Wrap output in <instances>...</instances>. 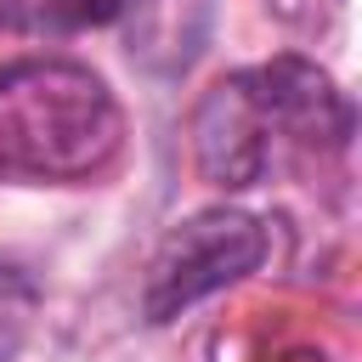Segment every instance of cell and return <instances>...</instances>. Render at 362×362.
<instances>
[{
	"instance_id": "7a4b0ae2",
	"label": "cell",
	"mask_w": 362,
	"mask_h": 362,
	"mask_svg": "<svg viewBox=\"0 0 362 362\" xmlns=\"http://www.w3.org/2000/svg\"><path fill=\"white\" fill-rule=\"evenodd\" d=\"M119 102L85 62L28 57L0 68V175L85 181L119 153Z\"/></svg>"
},
{
	"instance_id": "277c9868",
	"label": "cell",
	"mask_w": 362,
	"mask_h": 362,
	"mask_svg": "<svg viewBox=\"0 0 362 362\" xmlns=\"http://www.w3.org/2000/svg\"><path fill=\"white\" fill-rule=\"evenodd\" d=\"M119 17H130L124 40L147 74H187L204 51L215 0H124Z\"/></svg>"
},
{
	"instance_id": "6da1fadb",
	"label": "cell",
	"mask_w": 362,
	"mask_h": 362,
	"mask_svg": "<svg viewBox=\"0 0 362 362\" xmlns=\"http://www.w3.org/2000/svg\"><path fill=\"white\" fill-rule=\"evenodd\" d=\"M356 130L345 90L305 57H277L221 79L192 119L198 170L215 187H255L288 153H339Z\"/></svg>"
},
{
	"instance_id": "3957f363",
	"label": "cell",
	"mask_w": 362,
	"mask_h": 362,
	"mask_svg": "<svg viewBox=\"0 0 362 362\" xmlns=\"http://www.w3.org/2000/svg\"><path fill=\"white\" fill-rule=\"evenodd\" d=\"M266 249H272L266 221H255L243 209H226V204L221 209H198L192 221H181L158 243V255L147 266V288H141L147 322H170L187 305H198V300L221 294L226 283L249 277L266 260Z\"/></svg>"
},
{
	"instance_id": "5b68a950",
	"label": "cell",
	"mask_w": 362,
	"mask_h": 362,
	"mask_svg": "<svg viewBox=\"0 0 362 362\" xmlns=\"http://www.w3.org/2000/svg\"><path fill=\"white\" fill-rule=\"evenodd\" d=\"M124 0H0V28L17 34H79L119 23Z\"/></svg>"
},
{
	"instance_id": "8992f818",
	"label": "cell",
	"mask_w": 362,
	"mask_h": 362,
	"mask_svg": "<svg viewBox=\"0 0 362 362\" xmlns=\"http://www.w3.org/2000/svg\"><path fill=\"white\" fill-rule=\"evenodd\" d=\"M23 317H28V283H23L17 272L0 266V362L17 351V339H23Z\"/></svg>"
}]
</instances>
